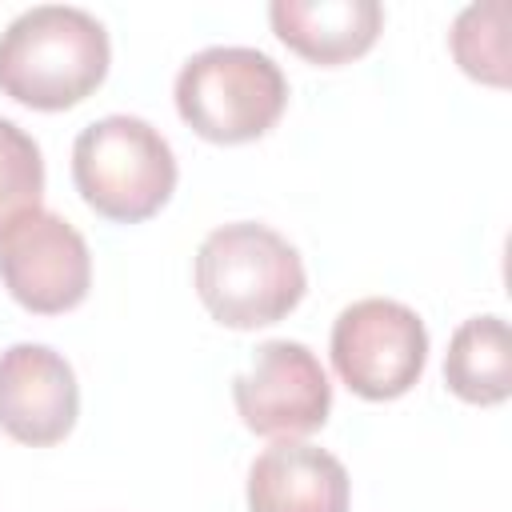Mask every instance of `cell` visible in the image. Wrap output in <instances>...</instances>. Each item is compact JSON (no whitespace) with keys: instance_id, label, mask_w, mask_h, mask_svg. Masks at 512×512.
<instances>
[{"instance_id":"6da1fadb","label":"cell","mask_w":512,"mask_h":512,"mask_svg":"<svg viewBox=\"0 0 512 512\" xmlns=\"http://www.w3.org/2000/svg\"><path fill=\"white\" fill-rule=\"evenodd\" d=\"M104 24L72 4H36L0 32V88L40 112L80 104L108 76Z\"/></svg>"},{"instance_id":"7a4b0ae2","label":"cell","mask_w":512,"mask_h":512,"mask_svg":"<svg viewBox=\"0 0 512 512\" xmlns=\"http://www.w3.org/2000/svg\"><path fill=\"white\" fill-rule=\"evenodd\" d=\"M300 252L256 220L220 224L196 248V296L224 328H264L304 300Z\"/></svg>"},{"instance_id":"3957f363","label":"cell","mask_w":512,"mask_h":512,"mask_svg":"<svg viewBox=\"0 0 512 512\" xmlns=\"http://www.w3.org/2000/svg\"><path fill=\"white\" fill-rule=\"evenodd\" d=\"M72 180L84 204L116 224L156 216L176 188L172 144L140 116H100L72 144Z\"/></svg>"},{"instance_id":"277c9868","label":"cell","mask_w":512,"mask_h":512,"mask_svg":"<svg viewBox=\"0 0 512 512\" xmlns=\"http://www.w3.org/2000/svg\"><path fill=\"white\" fill-rule=\"evenodd\" d=\"M288 104L280 64L244 44H212L176 72L180 120L212 144H244L264 136Z\"/></svg>"},{"instance_id":"5b68a950","label":"cell","mask_w":512,"mask_h":512,"mask_svg":"<svg viewBox=\"0 0 512 512\" xmlns=\"http://www.w3.org/2000/svg\"><path fill=\"white\" fill-rule=\"evenodd\" d=\"M428 360L424 320L388 296L348 304L332 324V364L340 380L364 400L404 396Z\"/></svg>"},{"instance_id":"8992f818","label":"cell","mask_w":512,"mask_h":512,"mask_svg":"<svg viewBox=\"0 0 512 512\" xmlns=\"http://www.w3.org/2000/svg\"><path fill=\"white\" fill-rule=\"evenodd\" d=\"M0 280L28 312L56 316L88 296L92 256L60 212L28 208L0 228Z\"/></svg>"},{"instance_id":"52a82bcc","label":"cell","mask_w":512,"mask_h":512,"mask_svg":"<svg viewBox=\"0 0 512 512\" xmlns=\"http://www.w3.org/2000/svg\"><path fill=\"white\" fill-rule=\"evenodd\" d=\"M232 400L248 432L296 440L316 432L332 408V384L316 352L300 340H264L232 380Z\"/></svg>"},{"instance_id":"ba28073f","label":"cell","mask_w":512,"mask_h":512,"mask_svg":"<svg viewBox=\"0 0 512 512\" xmlns=\"http://www.w3.org/2000/svg\"><path fill=\"white\" fill-rule=\"evenodd\" d=\"M80 416V388L72 364L48 348L20 340L0 352V428L32 448L56 444Z\"/></svg>"},{"instance_id":"9c48e42d","label":"cell","mask_w":512,"mask_h":512,"mask_svg":"<svg viewBox=\"0 0 512 512\" xmlns=\"http://www.w3.org/2000/svg\"><path fill=\"white\" fill-rule=\"evenodd\" d=\"M344 464L308 444L276 440L248 468V512H348Z\"/></svg>"},{"instance_id":"30bf717a","label":"cell","mask_w":512,"mask_h":512,"mask_svg":"<svg viewBox=\"0 0 512 512\" xmlns=\"http://www.w3.org/2000/svg\"><path fill=\"white\" fill-rule=\"evenodd\" d=\"M272 32L312 64H344L364 56L384 24L376 0H272Z\"/></svg>"},{"instance_id":"8fae6325","label":"cell","mask_w":512,"mask_h":512,"mask_svg":"<svg viewBox=\"0 0 512 512\" xmlns=\"http://www.w3.org/2000/svg\"><path fill=\"white\" fill-rule=\"evenodd\" d=\"M448 388L468 404H504L512 396V336L492 312L464 320L444 356Z\"/></svg>"},{"instance_id":"7c38bea8","label":"cell","mask_w":512,"mask_h":512,"mask_svg":"<svg viewBox=\"0 0 512 512\" xmlns=\"http://www.w3.org/2000/svg\"><path fill=\"white\" fill-rule=\"evenodd\" d=\"M508 4L504 0H480L468 4L452 24V56L456 64L484 84L504 88L508 84V32H504Z\"/></svg>"},{"instance_id":"4fadbf2b","label":"cell","mask_w":512,"mask_h":512,"mask_svg":"<svg viewBox=\"0 0 512 512\" xmlns=\"http://www.w3.org/2000/svg\"><path fill=\"white\" fill-rule=\"evenodd\" d=\"M40 192H44L40 144L20 124L0 116V228L20 212L40 208Z\"/></svg>"}]
</instances>
